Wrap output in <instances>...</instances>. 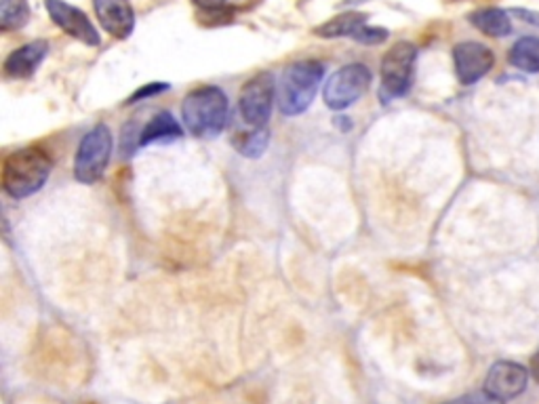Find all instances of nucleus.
Returning a JSON list of instances; mask_svg holds the SVG:
<instances>
[{
	"label": "nucleus",
	"instance_id": "nucleus-1",
	"mask_svg": "<svg viewBox=\"0 0 539 404\" xmlns=\"http://www.w3.org/2000/svg\"><path fill=\"white\" fill-rule=\"evenodd\" d=\"M228 98L220 87H199L186 95L181 119L194 137H215L228 125Z\"/></svg>",
	"mask_w": 539,
	"mask_h": 404
},
{
	"label": "nucleus",
	"instance_id": "nucleus-2",
	"mask_svg": "<svg viewBox=\"0 0 539 404\" xmlns=\"http://www.w3.org/2000/svg\"><path fill=\"white\" fill-rule=\"evenodd\" d=\"M51 159L38 148H22L3 162V190L13 198H28L45 186L51 175Z\"/></svg>",
	"mask_w": 539,
	"mask_h": 404
},
{
	"label": "nucleus",
	"instance_id": "nucleus-3",
	"mask_svg": "<svg viewBox=\"0 0 539 404\" xmlns=\"http://www.w3.org/2000/svg\"><path fill=\"white\" fill-rule=\"evenodd\" d=\"M325 66L320 61L306 59L291 64L278 82V108L285 116L304 114L316 98Z\"/></svg>",
	"mask_w": 539,
	"mask_h": 404
},
{
	"label": "nucleus",
	"instance_id": "nucleus-4",
	"mask_svg": "<svg viewBox=\"0 0 539 404\" xmlns=\"http://www.w3.org/2000/svg\"><path fill=\"white\" fill-rule=\"evenodd\" d=\"M415 61H418V47L409 43V40H400V43L390 47V51L381 59V104H390V101L405 98L411 91Z\"/></svg>",
	"mask_w": 539,
	"mask_h": 404
},
{
	"label": "nucleus",
	"instance_id": "nucleus-5",
	"mask_svg": "<svg viewBox=\"0 0 539 404\" xmlns=\"http://www.w3.org/2000/svg\"><path fill=\"white\" fill-rule=\"evenodd\" d=\"M112 131L110 127L99 122L88 131L80 146L77 150V159H74V177L80 183H95L101 180V175L106 173L108 162L112 156Z\"/></svg>",
	"mask_w": 539,
	"mask_h": 404
},
{
	"label": "nucleus",
	"instance_id": "nucleus-6",
	"mask_svg": "<svg viewBox=\"0 0 539 404\" xmlns=\"http://www.w3.org/2000/svg\"><path fill=\"white\" fill-rule=\"evenodd\" d=\"M373 80V74L365 64H350L337 70L327 80L323 99L331 109H346L363 98Z\"/></svg>",
	"mask_w": 539,
	"mask_h": 404
},
{
	"label": "nucleus",
	"instance_id": "nucleus-7",
	"mask_svg": "<svg viewBox=\"0 0 539 404\" xmlns=\"http://www.w3.org/2000/svg\"><path fill=\"white\" fill-rule=\"evenodd\" d=\"M275 77L270 72H259L257 77L244 82L238 98V109L249 127L265 129L275 104Z\"/></svg>",
	"mask_w": 539,
	"mask_h": 404
},
{
	"label": "nucleus",
	"instance_id": "nucleus-8",
	"mask_svg": "<svg viewBox=\"0 0 539 404\" xmlns=\"http://www.w3.org/2000/svg\"><path fill=\"white\" fill-rule=\"evenodd\" d=\"M453 61H455V74L460 78L461 85H474L482 77H487L491 67L495 64V55L489 47L481 43H460L453 49Z\"/></svg>",
	"mask_w": 539,
	"mask_h": 404
},
{
	"label": "nucleus",
	"instance_id": "nucleus-9",
	"mask_svg": "<svg viewBox=\"0 0 539 404\" xmlns=\"http://www.w3.org/2000/svg\"><path fill=\"white\" fill-rule=\"evenodd\" d=\"M45 6L56 26H59L66 34H70L72 38H77L88 47L99 45L98 30H95L91 19L87 17V13L80 11L78 6L67 5L66 0H45Z\"/></svg>",
	"mask_w": 539,
	"mask_h": 404
},
{
	"label": "nucleus",
	"instance_id": "nucleus-10",
	"mask_svg": "<svg viewBox=\"0 0 539 404\" xmlns=\"http://www.w3.org/2000/svg\"><path fill=\"white\" fill-rule=\"evenodd\" d=\"M529 371L518 362L500 360L489 368L484 389L500 400H512L527 389Z\"/></svg>",
	"mask_w": 539,
	"mask_h": 404
},
{
	"label": "nucleus",
	"instance_id": "nucleus-11",
	"mask_svg": "<svg viewBox=\"0 0 539 404\" xmlns=\"http://www.w3.org/2000/svg\"><path fill=\"white\" fill-rule=\"evenodd\" d=\"M95 16L112 38L125 40L135 30V11L129 0H93Z\"/></svg>",
	"mask_w": 539,
	"mask_h": 404
},
{
	"label": "nucleus",
	"instance_id": "nucleus-12",
	"mask_svg": "<svg viewBox=\"0 0 539 404\" xmlns=\"http://www.w3.org/2000/svg\"><path fill=\"white\" fill-rule=\"evenodd\" d=\"M49 55V43L47 40H32V43L19 47L5 59V77L24 80L30 78L38 66Z\"/></svg>",
	"mask_w": 539,
	"mask_h": 404
},
{
	"label": "nucleus",
	"instance_id": "nucleus-13",
	"mask_svg": "<svg viewBox=\"0 0 539 404\" xmlns=\"http://www.w3.org/2000/svg\"><path fill=\"white\" fill-rule=\"evenodd\" d=\"M367 27V16L365 13H344V16H337L329 19V22L316 27V36L323 38H354L358 40L360 34Z\"/></svg>",
	"mask_w": 539,
	"mask_h": 404
},
{
	"label": "nucleus",
	"instance_id": "nucleus-14",
	"mask_svg": "<svg viewBox=\"0 0 539 404\" xmlns=\"http://www.w3.org/2000/svg\"><path fill=\"white\" fill-rule=\"evenodd\" d=\"M183 135L180 122H177L169 112H159L140 133V148L150 146L159 141H173Z\"/></svg>",
	"mask_w": 539,
	"mask_h": 404
},
{
	"label": "nucleus",
	"instance_id": "nucleus-15",
	"mask_svg": "<svg viewBox=\"0 0 539 404\" xmlns=\"http://www.w3.org/2000/svg\"><path fill=\"white\" fill-rule=\"evenodd\" d=\"M508 59L516 70L527 72V74H537L539 72V36H524L521 40H516L514 47L510 49Z\"/></svg>",
	"mask_w": 539,
	"mask_h": 404
},
{
	"label": "nucleus",
	"instance_id": "nucleus-16",
	"mask_svg": "<svg viewBox=\"0 0 539 404\" xmlns=\"http://www.w3.org/2000/svg\"><path fill=\"white\" fill-rule=\"evenodd\" d=\"M470 22H472L474 27H479L482 34L493 38H503L512 32L508 13L502 9H481L470 16Z\"/></svg>",
	"mask_w": 539,
	"mask_h": 404
},
{
	"label": "nucleus",
	"instance_id": "nucleus-17",
	"mask_svg": "<svg viewBox=\"0 0 539 404\" xmlns=\"http://www.w3.org/2000/svg\"><path fill=\"white\" fill-rule=\"evenodd\" d=\"M28 0H0V30L13 32L28 24Z\"/></svg>",
	"mask_w": 539,
	"mask_h": 404
},
{
	"label": "nucleus",
	"instance_id": "nucleus-18",
	"mask_svg": "<svg viewBox=\"0 0 539 404\" xmlns=\"http://www.w3.org/2000/svg\"><path fill=\"white\" fill-rule=\"evenodd\" d=\"M268 141H270L268 129H254V131L238 135L234 140V146L238 152L247 156V159H257V156H262L265 152Z\"/></svg>",
	"mask_w": 539,
	"mask_h": 404
},
{
	"label": "nucleus",
	"instance_id": "nucleus-19",
	"mask_svg": "<svg viewBox=\"0 0 539 404\" xmlns=\"http://www.w3.org/2000/svg\"><path fill=\"white\" fill-rule=\"evenodd\" d=\"M192 3L207 13H234L251 9L257 0H192Z\"/></svg>",
	"mask_w": 539,
	"mask_h": 404
},
{
	"label": "nucleus",
	"instance_id": "nucleus-20",
	"mask_svg": "<svg viewBox=\"0 0 539 404\" xmlns=\"http://www.w3.org/2000/svg\"><path fill=\"white\" fill-rule=\"evenodd\" d=\"M169 88H171V85H167V82H150V85L140 88L138 93H133L131 98H129L127 104H135V101H140L143 98H152V95H159L162 91H169Z\"/></svg>",
	"mask_w": 539,
	"mask_h": 404
},
{
	"label": "nucleus",
	"instance_id": "nucleus-21",
	"mask_svg": "<svg viewBox=\"0 0 539 404\" xmlns=\"http://www.w3.org/2000/svg\"><path fill=\"white\" fill-rule=\"evenodd\" d=\"M455 404H503V400L495 399L493 394H489L487 389H482V392L466 394L463 399H460Z\"/></svg>",
	"mask_w": 539,
	"mask_h": 404
},
{
	"label": "nucleus",
	"instance_id": "nucleus-22",
	"mask_svg": "<svg viewBox=\"0 0 539 404\" xmlns=\"http://www.w3.org/2000/svg\"><path fill=\"white\" fill-rule=\"evenodd\" d=\"M512 16H516L518 19H523L524 24H534L539 27V13L537 11H527V9H514Z\"/></svg>",
	"mask_w": 539,
	"mask_h": 404
},
{
	"label": "nucleus",
	"instance_id": "nucleus-23",
	"mask_svg": "<svg viewBox=\"0 0 539 404\" xmlns=\"http://www.w3.org/2000/svg\"><path fill=\"white\" fill-rule=\"evenodd\" d=\"M529 373H531V378H534L539 383V350L534 354V358H531Z\"/></svg>",
	"mask_w": 539,
	"mask_h": 404
}]
</instances>
